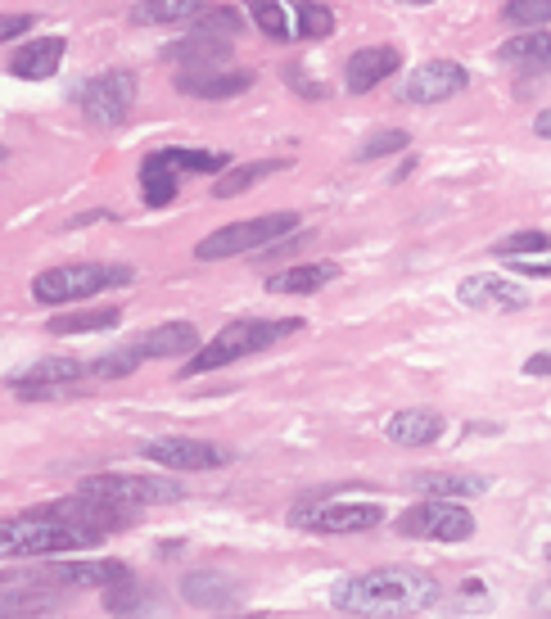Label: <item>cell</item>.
<instances>
[{
  "label": "cell",
  "mask_w": 551,
  "mask_h": 619,
  "mask_svg": "<svg viewBox=\"0 0 551 619\" xmlns=\"http://www.w3.org/2000/svg\"><path fill=\"white\" fill-rule=\"evenodd\" d=\"M439 601V579L411 566H380L349 575L330 588V606L343 615H421Z\"/></svg>",
  "instance_id": "1"
},
{
  "label": "cell",
  "mask_w": 551,
  "mask_h": 619,
  "mask_svg": "<svg viewBox=\"0 0 551 619\" xmlns=\"http://www.w3.org/2000/svg\"><path fill=\"white\" fill-rule=\"evenodd\" d=\"M91 542H100L96 529L87 525H73L63 516H50V511H28V516H14L0 525V557H59V552H87Z\"/></svg>",
  "instance_id": "2"
},
{
  "label": "cell",
  "mask_w": 551,
  "mask_h": 619,
  "mask_svg": "<svg viewBox=\"0 0 551 619\" xmlns=\"http://www.w3.org/2000/svg\"><path fill=\"white\" fill-rule=\"evenodd\" d=\"M299 326H303L299 317H281V321H262V317H253V321H231V326L218 330V339L203 343V349L194 353V362L181 367V376L222 371V367H231V362H240V358H253V353L271 349V343H281V339H290V335H299Z\"/></svg>",
  "instance_id": "3"
},
{
  "label": "cell",
  "mask_w": 551,
  "mask_h": 619,
  "mask_svg": "<svg viewBox=\"0 0 551 619\" xmlns=\"http://www.w3.org/2000/svg\"><path fill=\"white\" fill-rule=\"evenodd\" d=\"M131 281V267L122 262H68V267H50L32 281V299L37 303H78L91 299L100 290L127 286Z\"/></svg>",
  "instance_id": "4"
},
{
  "label": "cell",
  "mask_w": 551,
  "mask_h": 619,
  "mask_svg": "<svg viewBox=\"0 0 551 619\" xmlns=\"http://www.w3.org/2000/svg\"><path fill=\"white\" fill-rule=\"evenodd\" d=\"M299 227L294 213H262V218H249V222H231L213 236H203L194 244V258L199 262H218V258H236V253H253V249H267L281 236H290Z\"/></svg>",
  "instance_id": "5"
},
{
  "label": "cell",
  "mask_w": 551,
  "mask_h": 619,
  "mask_svg": "<svg viewBox=\"0 0 551 619\" xmlns=\"http://www.w3.org/2000/svg\"><path fill=\"white\" fill-rule=\"evenodd\" d=\"M78 493H91V498H104L113 507H159V502H181L186 489L168 475H91L82 479Z\"/></svg>",
  "instance_id": "6"
},
{
  "label": "cell",
  "mask_w": 551,
  "mask_h": 619,
  "mask_svg": "<svg viewBox=\"0 0 551 619\" xmlns=\"http://www.w3.org/2000/svg\"><path fill=\"white\" fill-rule=\"evenodd\" d=\"M136 91H141V82H136V73H127V68H113V73H100L91 78L82 91H78V109L91 127L109 131V127H122L136 109Z\"/></svg>",
  "instance_id": "7"
},
{
  "label": "cell",
  "mask_w": 551,
  "mask_h": 619,
  "mask_svg": "<svg viewBox=\"0 0 551 619\" xmlns=\"http://www.w3.org/2000/svg\"><path fill=\"white\" fill-rule=\"evenodd\" d=\"M398 533L407 538H434V542H465L474 533V516L452 498H425L398 516Z\"/></svg>",
  "instance_id": "8"
},
{
  "label": "cell",
  "mask_w": 551,
  "mask_h": 619,
  "mask_svg": "<svg viewBox=\"0 0 551 619\" xmlns=\"http://www.w3.org/2000/svg\"><path fill=\"white\" fill-rule=\"evenodd\" d=\"M465 87H470V73L457 59H425L421 68H411V73L402 78L398 96L407 104H443V100L461 96Z\"/></svg>",
  "instance_id": "9"
},
{
  "label": "cell",
  "mask_w": 551,
  "mask_h": 619,
  "mask_svg": "<svg viewBox=\"0 0 551 619\" xmlns=\"http://www.w3.org/2000/svg\"><path fill=\"white\" fill-rule=\"evenodd\" d=\"M141 457L163 466V470H218L231 461L227 448L218 443H203V439H186V435H163V439H150L141 443Z\"/></svg>",
  "instance_id": "10"
},
{
  "label": "cell",
  "mask_w": 551,
  "mask_h": 619,
  "mask_svg": "<svg viewBox=\"0 0 551 619\" xmlns=\"http://www.w3.org/2000/svg\"><path fill=\"white\" fill-rule=\"evenodd\" d=\"M294 525H303L312 533H367V529L384 525V507L380 502H325V507L294 511Z\"/></svg>",
  "instance_id": "11"
},
{
  "label": "cell",
  "mask_w": 551,
  "mask_h": 619,
  "mask_svg": "<svg viewBox=\"0 0 551 619\" xmlns=\"http://www.w3.org/2000/svg\"><path fill=\"white\" fill-rule=\"evenodd\" d=\"M258 73L249 68H181L177 73V91L181 96H194V100H231V96H244L253 87Z\"/></svg>",
  "instance_id": "12"
},
{
  "label": "cell",
  "mask_w": 551,
  "mask_h": 619,
  "mask_svg": "<svg viewBox=\"0 0 551 619\" xmlns=\"http://www.w3.org/2000/svg\"><path fill=\"white\" fill-rule=\"evenodd\" d=\"M457 299L465 308H479V312H520L529 308V294L511 281V277H493V271H479V277H465Z\"/></svg>",
  "instance_id": "13"
},
{
  "label": "cell",
  "mask_w": 551,
  "mask_h": 619,
  "mask_svg": "<svg viewBox=\"0 0 551 619\" xmlns=\"http://www.w3.org/2000/svg\"><path fill=\"white\" fill-rule=\"evenodd\" d=\"M398 68H402V50L398 46H362L358 54H349V63H343V87H349L353 96H367L384 78H393Z\"/></svg>",
  "instance_id": "14"
},
{
  "label": "cell",
  "mask_w": 551,
  "mask_h": 619,
  "mask_svg": "<svg viewBox=\"0 0 551 619\" xmlns=\"http://www.w3.org/2000/svg\"><path fill=\"white\" fill-rule=\"evenodd\" d=\"M46 583H59V588H118L131 579V570L122 561H59V566H46L41 570Z\"/></svg>",
  "instance_id": "15"
},
{
  "label": "cell",
  "mask_w": 551,
  "mask_h": 619,
  "mask_svg": "<svg viewBox=\"0 0 551 619\" xmlns=\"http://www.w3.org/2000/svg\"><path fill=\"white\" fill-rule=\"evenodd\" d=\"M82 376H91V362H82V358H46V362H32L28 371L10 376V389L19 398H28L37 389H73Z\"/></svg>",
  "instance_id": "16"
},
{
  "label": "cell",
  "mask_w": 551,
  "mask_h": 619,
  "mask_svg": "<svg viewBox=\"0 0 551 619\" xmlns=\"http://www.w3.org/2000/svg\"><path fill=\"white\" fill-rule=\"evenodd\" d=\"M63 50H68L63 37H37V41H28V46H19V50L10 54V73H14L19 82H46V78L59 73Z\"/></svg>",
  "instance_id": "17"
},
{
  "label": "cell",
  "mask_w": 551,
  "mask_h": 619,
  "mask_svg": "<svg viewBox=\"0 0 551 619\" xmlns=\"http://www.w3.org/2000/svg\"><path fill=\"white\" fill-rule=\"evenodd\" d=\"M199 349V330L190 321H168V326H154L150 335L141 339H131V353L136 358H186Z\"/></svg>",
  "instance_id": "18"
},
{
  "label": "cell",
  "mask_w": 551,
  "mask_h": 619,
  "mask_svg": "<svg viewBox=\"0 0 551 619\" xmlns=\"http://www.w3.org/2000/svg\"><path fill=\"white\" fill-rule=\"evenodd\" d=\"M181 597L199 610H236L240 606V588L227 579V575H213V570H194L181 579Z\"/></svg>",
  "instance_id": "19"
},
{
  "label": "cell",
  "mask_w": 551,
  "mask_h": 619,
  "mask_svg": "<svg viewBox=\"0 0 551 619\" xmlns=\"http://www.w3.org/2000/svg\"><path fill=\"white\" fill-rule=\"evenodd\" d=\"M163 59L168 63H181V68H222L231 59V41L227 37H203V32H190L172 46H163Z\"/></svg>",
  "instance_id": "20"
},
{
  "label": "cell",
  "mask_w": 551,
  "mask_h": 619,
  "mask_svg": "<svg viewBox=\"0 0 551 619\" xmlns=\"http://www.w3.org/2000/svg\"><path fill=\"white\" fill-rule=\"evenodd\" d=\"M384 435L398 443V448H430L439 435H443V417L439 411H398V417H389Z\"/></svg>",
  "instance_id": "21"
},
{
  "label": "cell",
  "mask_w": 551,
  "mask_h": 619,
  "mask_svg": "<svg viewBox=\"0 0 551 619\" xmlns=\"http://www.w3.org/2000/svg\"><path fill=\"white\" fill-rule=\"evenodd\" d=\"M334 277H339L334 262H299V267L276 271V277L267 281V290H271V294H317V290H325Z\"/></svg>",
  "instance_id": "22"
},
{
  "label": "cell",
  "mask_w": 551,
  "mask_h": 619,
  "mask_svg": "<svg viewBox=\"0 0 551 619\" xmlns=\"http://www.w3.org/2000/svg\"><path fill=\"white\" fill-rule=\"evenodd\" d=\"M498 59L511 63V68H524V73H547V68H551V37H547V28L511 37L507 46H498Z\"/></svg>",
  "instance_id": "23"
},
{
  "label": "cell",
  "mask_w": 551,
  "mask_h": 619,
  "mask_svg": "<svg viewBox=\"0 0 551 619\" xmlns=\"http://www.w3.org/2000/svg\"><path fill=\"white\" fill-rule=\"evenodd\" d=\"M177 190H181V168H172L163 159V150H154L141 163V199L150 203V209H168V203L177 199Z\"/></svg>",
  "instance_id": "24"
},
{
  "label": "cell",
  "mask_w": 551,
  "mask_h": 619,
  "mask_svg": "<svg viewBox=\"0 0 551 619\" xmlns=\"http://www.w3.org/2000/svg\"><path fill=\"white\" fill-rule=\"evenodd\" d=\"M411 489H417L421 498H452V502H461V498H479L489 489V479H479V475H417L411 479Z\"/></svg>",
  "instance_id": "25"
},
{
  "label": "cell",
  "mask_w": 551,
  "mask_h": 619,
  "mask_svg": "<svg viewBox=\"0 0 551 619\" xmlns=\"http://www.w3.org/2000/svg\"><path fill=\"white\" fill-rule=\"evenodd\" d=\"M203 6H209V0H136V6H131V23H136V28L181 23V19L203 14Z\"/></svg>",
  "instance_id": "26"
},
{
  "label": "cell",
  "mask_w": 551,
  "mask_h": 619,
  "mask_svg": "<svg viewBox=\"0 0 551 619\" xmlns=\"http://www.w3.org/2000/svg\"><path fill=\"white\" fill-rule=\"evenodd\" d=\"M290 163L285 159H262V163H244V168H231L222 181H213V199H236L244 194L249 186H258L262 177H276V172H285Z\"/></svg>",
  "instance_id": "27"
},
{
  "label": "cell",
  "mask_w": 551,
  "mask_h": 619,
  "mask_svg": "<svg viewBox=\"0 0 551 619\" xmlns=\"http://www.w3.org/2000/svg\"><path fill=\"white\" fill-rule=\"evenodd\" d=\"M118 321H122L118 308H87V312H59L46 326H50V335H91V330H109Z\"/></svg>",
  "instance_id": "28"
},
{
  "label": "cell",
  "mask_w": 551,
  "mask_h": 619,
  "mask_svg": "<svg viewBox=\"0 0 551 619\" xmlns=\"http://www.w3.org/2000/svg\"><path fill=\"white\" fill-rule=\"evenodd\" d=\"M294 14H299V37L303 41H317V37H330L334 32V14L321 0H294Z\"/></svg>",
  "instance_id": "29"
},
{
  "label": "cell",
  "mask_w": 551,
  "mask_h": 619,
  "mask_svg": "<svg viewBox=\"0 0 551 619\" xmlns=\"http://www.w3.org/2000/svg\"><path fill=\"white\" fill-rule=\"evenodd\" d=\"M163 159L172 163V168H181V172H222L227 168V154H218V150H181V146H172V150H163Z\"/></svg>",
  "instance_id": "30"
},
{
  "label": "cell",
  "mask_w": 551,
  "mask_h": 619,
  "mask_svg": "<svg viewBox=\"0 0 551 619\" xmlns=\"http://www.w3.org/2000/svg\"><path fill=\"white\" fill-rule=\"evenodd\" d=\"M249 19L271 37V41H290V19L281 10V0H249Z\"/></svg>",
  "instance_id": "31"
},
{
  "label": "cell",
  "mask_w": 551,
  "mask_h": 619,
  "mask_svg": "<svg viewBox=\"0 0 551 619\" xmlns=\"http://www.w3.org/2000/svg\"><path fill=\"white\" fill-rule=\"evenodd\" d=\"M498 258H520V253H551V231H515L493 244Z\"/></svg>",
  "instance_id": "32"
},
{
  "label": "cell",
  "mask_w": 551,
  "mask_h": 619,
  "mask_svg": "<svg viewBox=\"0 0 551 619\" xmlns=\"http://www.w3.org/2000/svg\"><path fill=\"white\" fill-rule=\"evenodd\" d=\"M407 141H411V136H407L402 127L375 131V136H367V141L358 146V159H384V154H398V150H407Z\"/></svg>",
  "instance_id": "33"
},
{
  "label": "cell",
  "mask_w": 551,
  "mask_h": 619,
  "mask_svg": "<svg viewBox=\"0 0 551 619\" xmlns=\"http://www.w3.org/2000/svg\"><path fill=\"white\" fill-rule=\"evenodd\" d=\"M59 597L54 592H46V588H28V592H19L14 583L0 592V610L6 615H19V610H41V606H54Z\"/></svg>",
  "instance_id": "34"
},
{
  "label": "cell",
  "mask_w": 551,
  "mask_h": 619,
  "mask_svg": "<svg viewBox=\"0 0 551 619\" xmlns=\"http://www.w3.org/2000/svg\"><path fill=\"white\" fill-rule=\"evenodd\" d=\"M551 19V0H511L507 6V23L515 28H542Z\"/></svg>",
  "instance_id": "35"
},
{
  "label": "cell",
  "mask_w": 551,
  "mask_h": 619,
  "mask_svg": "<svg viewBox=\"0 0 551 619\" xmlns=\"http://www.w3.org/2000/svg\"><path fill=\"white\" fill-rule=\"evenodd\" d=\"M194 32H203V37H240V14H231V10H218V14H203L199 23H194Z\"/></svg>",
  "instance_id": "36"
},
{
  "label": "cell",
  "mask_w": 551,
  "mask_h": 619,
  "mask_svg": "<svg viewBox=\"0 0 551 619\" xmlns=\"http://www.w3.org/2000/svg\"><path fill=\"white\" fill-rule=\"evenodd\" d=\"M285 82H290L294 91H303V96H312V100H321V96H325V87H317V82H308V73H303V68H299V63H290V68H285Z\"/></svg>",
  "instance_id": "37"
},
{
  "label": "cell",
  "mask_w": 551,
  "mask_h": 619,
  "mask_svg": "<svg viewBox=\"0 0 551 619\" xmlns=\"http://www.w3.org/2000/svg\"><path fill=\"white\" fill-rule=\"evenodd\" d=\"M28 28H37V19H32V14H10L6 23H0V37L10 41V37H23Z\"/></svg>",
  "instance_id": "38"
},
{
  "label": "cell",
  "mask_w": 551,
  "mask_h": 619,
  "mask_svg": "<svg viewBox=\"0 0 551 619\" xmlns=\"http://www.w3.org/2000/svg\"><path fill=\"white\" fill-rule=\"evenodd\" d=\"M524 376H551V353H533L524 362Z\"/></svg>",
  "instance_id": "39"
},
{
  "label": "cell",
  "mask_w": 551,
  "mask_h": 619,
  "mask_svg": "<svg viewBox=\"0 0 551 619\" xmlns=\"http://www.w3.org/2000/svg\"><path fill=\"white\" fill-rule=\"evenodd\" d=\"M524 277H538V281H551V262H515Z\"/></svg>",
  "instance_id": "40"
},
{
  "label": "cell",
  "mask_w": 551,
  "mask_h": 619,
  "mask_svg": "<svg viewBox=\"0 0 551 619\" xmlns=\"http://www.w3.org/2000/svg\"><path fill=\"white\" fill-rule=\"evenodd\" d=\"M533 131L542 136V141H551V109H542V113L533 118Z\"/></svg>",
  "instance_id": "41"
},
{
  "label": "cell",
  "mask_w": 551,
  "mask_h": 619,
  "mask_svg": "<svg viewBox=\"0 0 551 619\" xmlns=\"http://www.w3.org/2000/svg\"><path fill=\"white\" fill-rule=\"evenodd\" d=\"M407 6H425V0H407Z\"/></svg>",
  "instance_id": "42"
},
{
  "label": "cell",
  "mask_w": 551,
  "mask_h": 619,
  "mask_svg": "<svg viewBox=\"0 0 551 619\" xmlns=\"http://www.w3.org/2000/svg\"><path fill=\"white\" fill-rule=\"evenodd\" d=\"M547 561H551V547H547Z\"/></svg>",
  "instance_id": "43"
}]
</instances>
